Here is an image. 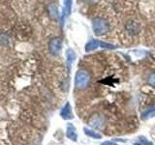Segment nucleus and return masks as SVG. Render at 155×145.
Here are the masks:
<instances>
[{
  "mask_svg": "<svg viewBox=\"0 0 155 145\" xmlns=\"http://www.w3.org/2000/svg\"><path fill=\"white\" fill-rule=\"evenodd\" d=\"M92 29L96 36L105 35L110 31V23L103 18H95L92 21Z\"/></svg>",
  "mask_w": 155,
  "mask_h": 145,
  "instance_id": "f257e3e1",
  "label": "nucleus"
},
{
  "mask_svg": "<svg viewBox=\"0 0 155 145\" xmlns=\"http://www.w3.org/2000/svg\"><path fill=\"white\" fill-rule=\"evenodd\" d=\"M91 80L90 74L86 70H79L75 76V85L78 89H85Z\"/></svg>",
  "mask_w": 155,
  "mask_h": 145,
  "instance_id": "f03ea898",
  "label": "nucleus"
},
{
  "mask_svg": "<svg viewBox=\"0 0 155 145\" xmlns=\"http://www.w3.org/2000/svg\"><path fill=\"white\" fill-rule=\"evenodd\" d=\"M98 47H104V48H115L116 47L113 44H109L106 42H102L99 40H95V39H92L88 43L85 45V51L89 52L96 50Z\"/></svg>",
  "mask_w": 155,
  "mask_h": 145,
  "instance_id": "7ed1b4c3",
  "label": "nucleus"
},
{
  "mask_svg": "<svg viewBox=\"0 0 155 145\" xmlns=\"http://www.w3.org/2000/svg\"><path fill=\"white\" fill-rule=\"evenodd\" d=\"M106 124V119L102 114L95 113L88 119V125L93 129H103Z\"/></svg>",
  "mask_w": 155,
  "mask_h": 145,
  "instance_id": "20e7f679",
  "label": "nucleus"
},
{
  "mask_svg": "<svg viewBox=\"0 0 155 145\" xmlns=\"http://www.w3.org/2000/svg\"><path fill=\"white\" fill-rule=\"evenodd\" d=\"M62 48V39L59 37H54L48 42V51L52 55H57Z\"/></svg>",
  "mask_w": 155,
  "mask_h": 145,
  "instance_id": "39448f33",
  "label": "nucleus"
},
{
  "mask_svg": "<svg viewBox=\"0 0 155 145\" xmlns=\"http://www.w3.org/2000/svg\"><path fill=\"white\" fill-rule=\"evenodd\" d=\"M125 29L130 35L136 36L140 31V22L134 21V19H130V21H128L125 23Z\"/></svg>",
  "mask_w": 155,
  "mask_h": 145,
  "instance_id": "423d86ee",
  "label": "nucleus"
},
{
  "mask_svg": "<svg viewBox=\"0 0 155 145\" xmlns=\"http://www.w3.org/2000/svg\"><path fill=\"white\" fill-rule=\"evenodd\" d=\"M60 115H61V117L65 120H69L73 118L72 108L69 103H66V105L63 106V108L60 111Z\"/></svg>",
  "mask_w": 155,
  "mask_h": 145,
  "instance_id": "0eeeda50",
  "label": "nucleus"
},
{
  "mask_svg": "<svg viewBox=\"0 0 155 145\" xmlns=\"http://www.w3.org/2000/svg\"><path fill=\"white\" fill-rule=\"evenodd\" d=\"M64 3V8H63V14H62V25L64 22L65 18L69 17L72 11V0H63Z\"/></svg>",
  "mask_w": 155,
  "mask_h": 145,
  "instance_id": "6e6552de",
  "label": "nucleus"
},
{
  "mask_svg": "<svg viewBox=\"0 0 155 145\" xmlns=\"http://www.w3.org/2000/svg\"><path fill=\"white\" fill-rule=\"evenodd\" d=\"M66 59H67V67H68V71H70L73 62L76 59V52L72 50V48H69L66 51Z\"/></svg>",
  "mask_w": 155,
  "mask_h": 145,
  "instance_id": "1a4fd4ad",
  "label": "nucleus"
},
{
  "mask_svg": "<svg viewBox=\"0 0 155 145\" xmlns=\"http://www.w3.org/2000/svg\"><path fill=\"white\" fill-rule=\"evenodd\" d=\"M67 137H69L70 139H72L73 141H77L78 139V134L76 133V129L72 124H68L67 126Z\"/></svg>",
  "mask_w": 155,
  "mask_h": 145,
  "instance_id": "9d476101",
  "label": "nucleus"
},
{
  "mask_svg": "<svg viewBox=\"0 0 155 145\" xmlns=\"http://www.w3.org/2000/svg\"><path fill=\"white\" fill-rule=\"evenodd\" d=\"M48 13L52 19L58 18V9L54 3H51L48 6Z\"/></svg>",
  "mask_w": 155,
  "mask_h": 145,
  "instance_id": "9b49d317",
  "label": "nucleus"
},
{
  "mask_svg": "<svg viewBox=\"0 0 155 145\" xmlns=\"http://www.w3.org/2000/svg\"><path fill=\"white\" fill-rule=\"evenodd\" d=\"M155 116V105H152L151 108H149L147 109L144 112L142 113V118L143 119H148V118H152Z\"/></svg>",
  "mask_w": 155,
  "mask_h": 145,
  "instance_id": "f8f14e48",
  "label": "nucleus"
},
{
  "mask_svg": "<svg viewBox=\"0 0 155 145\" xmlns=\"http://www.w3.org/2000/svg\"><path fill=\"white\" fill-rule=\"evenodd\" d=\"M84 134L87 135V137H90L92 138H98V139H100L102 137V135L97 132H95V130H92L86 129V128H84Z\"/></svg>",
  "mask_w": 155,
  "mask_h": 145,
  "instance_id": "ddd939ff",
  "label": "nucleus"
},
{
  "mask_svg": "<svg viewBox=\"0 0 155 145\" xmlns=\"http://www.w3.org/2000/svg\"><path fill=\"white\" fill-rule=\"evenodd\" d=\"M147 81H148V83H149L150 85L153 86V87H155V72H151V74H150V75L148 76Z\"/></svg>",
  "mask_w": 155,
  "mask_h": 145,
  "instance_id": "4468645a",
  "label": "nucleus"
},
{
  "mask_svg": "<svg viewBox=\"0 0 155 145\" xmlns=\"http://www.w3.org/2000/svg\"><path fill=\"white\" fill-rule=\"evenodd\" d=\"M140 141H142V142H143V143H142L143 145H153V144H152L151 142H148V141H147V140H145L144 138H143V139H140Z\"/></svg>",
  "mask_w": 155,
  "mask_h": 145,
  "instance_id": "2eb2a0df",
  "label": "nucleus"
},
{
  "mask_svg": "<svg viewBox=\"0 0 155 145\" xmlns=\"http://www.w3.org/2000/svg\"><path fill=\"white\" fill-rule=\"evenodd\" d=\"M81 1L86 2V3H96V2H98L99 0H81Z\"/></svg>",
  "mask_w": 155,
  "mask_h": 145,
  "instance_id": "dca6fc26",
  "label": "nucleus"
},
{
  "mask_svg": "<svg viewBox=\"0 0 155 145\" xmlns=\"http://www.w3.org/2000/svg\"><path fill=\"white\" fill-rule=\"evenodd\" d=\"M101 145H117V144H115L114 142H110V141H105L103 142Z\"/></svg>",
  "mask_w": 155,
  "mask_h": 145,
  "instance_id": "f3484780",
  "label": "nucleus"
}]
</instances>
